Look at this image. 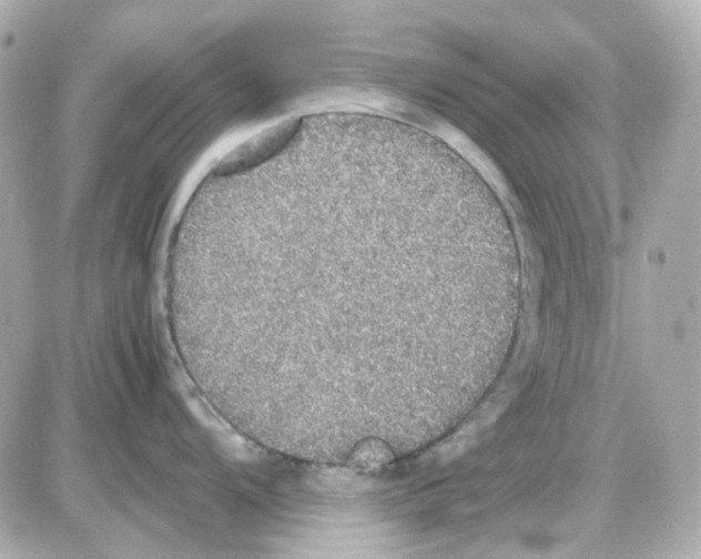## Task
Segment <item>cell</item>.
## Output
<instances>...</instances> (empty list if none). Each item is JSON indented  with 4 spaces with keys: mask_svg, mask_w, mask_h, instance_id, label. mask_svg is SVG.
<instances>
[{
    "mask_svg": "<svg viewBox=\"0 0 701 559\" xmlns=\"http://www.w3.org/2000/svg\"><path fill=\"white\" fill-rule=\"evenodd\" d=\"M256 256L287 271L286 288L256 289L263 336L319 388L343 394L392 389L435 367L486 287L458 224L389 202L307 211Z\"/></svg>",
    "mask_w": 701,
    "mask_h": 559,
    "instance_id": "obj_1",
    "label": "cell"
}]
</instances>
